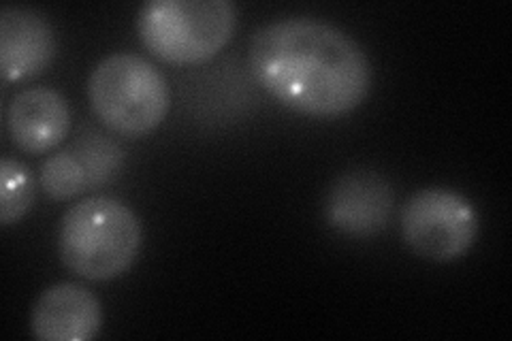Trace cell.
<instances>
[{"instance_id": "cell-9", "label": "cell", "mask_w": 512, "mask_h": 341, "mask_svg": "<svg viewBox=\"0 0 512 341\" xmlns=\"http://www.w3.org/2000/svg\"><path fill=\"white\" fill-rule=\"evenodd\" d=\"M54 56V28L39 11L28 7L0 11V69L5 84L41 75Z\"/></svg>"}, {"instance_id": "cell-7", "label": "cell", "mask_w": 512, "mask_h": 341, "mask_svg": "<svg viewBox=\"0 0 512 341\" xmlns=\"http://www.w3.org/2000/svg\"><path fill=\"white\" fill-rule=\"evenodd\" d=\"M393 190L374 171H348L327 194L325 216L335 231L350 237H372L387 229L393 211Z\"/></svg>"}, {"instance_id": "cell-10", "label": "cell", "mask_w": 512, "mask_h": 341, "mask_svg": "<svg viewBox=\"0 0 512 341\" xmlns=\"http://www.w3.org/2000/svg\"><path fill=\"white\" fill-rule=\"evenodd\" d=\"M69 128V105L52 88H26L7 107L9 137L26 154L52 152Z\"/></svg>"}, {"instance_id": "cell-1", "label": "cell", "mask_w": 512, "mask_h": 341, "mask_svg": "<svg viewBox=\"0 0 512 341\" xmlns=\"http://www.w3.org/2000/svg\"><path fill=\"white\" fill-rule=\"evenodd\" d=\"M250 69L278 103L310 118H340L363 105L372 67L344 30L310 18H286L256 30Z\"/></svg>"}, {"instance_id": "cell-6", "label": "cell", "mask_w": 512, "mask_h": 341, "mask_svg": "<svg viewBox=\"0 0 512 341\" xmlns=\"http://www.w3.org/2000/svg\"><path fill=\"white\" fill-rule=\"evenodd\" d=\"M122 165L120 145L99 133H90L79 137L69 150L47 158L39 173V184L50 199L69 201L114 180Z\"/></svg>"}, {"instance_id": "cell-8", "label": "cell", "mask_w": 512, "mask_h": 341, "mask_svg": "<svg viewBox=\"0 0 512 341\" xmlns=\"http://www.w3.org/2000/svg\"><path fill=\"white\" fill-rule=\"evenodd\" d=\"M101 327V301L92 290L73 282L45 288L30 312V331L41 341H90Z\"/></svg>"}, {"instance_id": "cell-2", "label": "cell", "mask_w": 512, "mask_h": 341, "mask_svg": "<svg viewBox=\"0 0 512 341\" xmlns=\"http://www.w3.org/2000/svg\"><path fill=\"white\" fill-rule=\"evenodd\" d=\"M143 229L135 211L114 197H92L62 216L58 254L62 265L90 282L120 278L137 261Z\"/></svg>"}, {"instance_id": "cell-4", "label": "cell", "mask_w": 512, "mask_h": 341, "mask_svg": "<svg viewBox=\"0 0 512 341\" xmlns=\"http://www.w3.org/2000/svg\"><path fill=\"white\" fill-rule=\"evenodd\" d=\"M88 99L109 131L143 137L163 124L169 111L167 81L152 62L137 54H111L88 79Z\"/></svg>"}, {"instance_id": "cell-5", "label": "cell", "mask_w": 512, "mask_h": 341, "mask_svg": "<svg viewBox=\"0 0 512 341\" xmlns=\"http://www.w3.org/2000/svg\"><path fill=\"white\" fill-rule=\"evenodd\" d=\"M399 229L406 246L431 263H453L478 239L480 218L470 199L451 188L416 190L402 207Z\"/></svg>"}, {"instance_id": "cell-11", "label": "cell", "mask_w": 512, "mask_h": 341, "mask_svg": "<svg viewBox=\"0 0 512 341\" xmlns=\"http://www.w3.org/2000/svg\"><path fill=\"white\" fill-rule=\"evenodd\" d=\"M0 222L11 226L20 222L35 203V177L18 158L5 156L0 162Z\"/></svg>"}, {"instance_id": "cell-3", "label": "cell", "mask_w": 512, "mask_h": 341, "mask_svg": "<svg viewBox=\"0 0 512 341\" xmlns=\"http://www.w3.org/2000/svg\"><path fill=\"white\" fill-rule=\"evenodd\" d=\"M235 26L237 9L229 0H150L137 13L143 47L178 67L212 60Z\"/></svg>"}]
</instances>
